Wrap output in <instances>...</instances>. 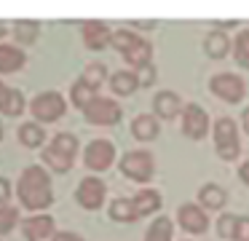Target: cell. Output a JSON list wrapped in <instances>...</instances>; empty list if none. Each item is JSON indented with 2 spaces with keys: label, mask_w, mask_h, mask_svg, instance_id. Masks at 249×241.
I'll return each instance as SVG.
<instances>
[{
  "label": "cell",
  "mask_w": 249,
  "mask_h": 241,
  "mask_svg": "<svg viewBox=\"0 0 249 241\" xmlns=\"http://www.w3.org/2000/svg\"><path fill=\"white\" fill-rule=\"evenodd\" d=\"M81 83H86L89 89H94L97 91L99 86L105 83V80H107V67H105L102 62H89L86 67H83V73H81Z\"/></svg>",
  "instance_id": "27"
},
{
  "label": "cell",
  "mask_w": 249,
  "mask_h": 241,
  "mask_svg": "<svg viewBox=\"0 0 249 241\" xmlns=\"http://www.w3.org/2000/svg\"><path fill=\"white\" fill-rule=\"evenodd\" d=\"M134 78H137V86L140 89H147V86H153L156 83V78H158V70H156V64H142V67H137L134 70Z\"/></svg>",
  "instance_id": "31"
},
{
  "label": "cell",
  "mask_w": 249,
  "mask_h": 241,
  "mask_svg": "<svg viewBox=\"0 0 249 241\" xmlns=\"http://www.w3.org/2000/svg\"><path fill=\"white\" fill-rule=\"evenodd\" d=\"M131 134H134V139H140V142H153V139L161 134V123H158L156 115L142 112V115H137L134 121H131Z\"/></svg>",
  "instance_id": "18"
},
{
  "label": "cell",
  "mask_w": 249,
  "mask_h": 241,
  "mask_svg": "<svg viewBox=\"0 0 249 241\" xmlns=\"http://www.w3.org/2000/svg\"><path fill=\"white\" fill-rule=\"evenodd\" d=\"M238 180H241L244 185H249V161H244V164L238 166Z\"/></svg>",
  "instance_id": "37"
},
{
  "label": "cell",
  "mask_w": 249,
  "mask_h": 241,
  "mask_svg": "<svg viewBox=\"0 0 249 241\" xmlns=\"http://www.w3.org/2000/svg\"><path fill=\"white\" fill-rule=\"evenodd\" d=\"M30 110H33V115L38 123H54L65 115L67 102L59 91H40V94L30 102Z\"/></svg>",
  "instance_id": "8"
},
{
  "label": "cell",
  "mask_w": 249,
  "mask_h": 241,
  "mask_svg": "<svg viewBox=\"0 0 249 241\" xmlns=\"http://www.w3.org/2000/svg\"><path fill=\"white\" fill-rule=\"evenodd\" d=\"M177 222L182 230H188L190 236H204L209 230V214L198 206V204H182L177 209Z\"/></svg>",
  "instance_id": "13"
},
{
  "label": "cell",
  "mask_w": 249,
  "mask_h": 241,
  "mask_svg": "<svg viewBox=\"0 0 249 241\" xmlns=\"http://www.w3.org/2000/svg\"><path fill=\"white\" fill-rule=\"evenodd\" d=\"M19 142L24 145V148H40V145L46 142V131L40 123H22L17 131Z\"/></svg>",
  "instance_id": "26"
},
{
  "label": "cell",
  "mask_w": 249,
  "mask_h": 241,
  "mask_svg": "<svg viewBox=\"0 0 249 241\" xmlns=\"http://www.w3.org/2000/svg\"><path fill=\"white\" fill-rule=\"evenodd\" d=\"M118 169L126 180L145 185V182H150L153 174H156V158H153L150 150H129V153L121 155Z\"/></svg>",
  "instance_id": "5"
},
{
  "label": "cell",
  "mask_w": 249,
  "mask_h": 241,
  "mask_svg": "<svg viewBox=\"0 0 249 241\" xmlns=\"http://www.w3.org/2000/svg\"><path fill=\"white\" fill-rule=\"evenodd\" d=\"M0 139H3V123H0Z\"/></svg>",
  "instance_id": "40"
},
{
  "label": "cell",
  "mask_w": 249,
  "mask_h": 241,
  "mask_svg": "<svg viewBox=\"0 0 249 241\" xmlns=\"http://www.w3.org/2000/svg\"><path fill=\"white\" fill-rule=\"evenodd\" d=\"M22 233L27 241H54L56 236V222L51 214H30V217L22 220Z\"/></svg>",
  "instance_id": "12"
},
{
  "label": "cell",
  "mask_w": 249,
  "mask_h": 241,
  "mask_svg": "<svg viewBox=\"0 0 249 241\" xmlns=\"http://www.w3.org/2000/svg\"><path fill=\"white\" fill-rule=\"evenodd\" d=\"M241 126H244V131L249 134V107H244V112H241Z\"/></svg>",
  "instance_id": "38"
},
{
  "label": "cell",
  "mask_w": 249,
  "mask_h": 241,
  "mask_svg": "<svg viewBox=\"0 0 249 241\" xmlns=\"http://www.w3.org/2000/svg\"><path fill=\"white\" fill-rule=\"evenodd\" d=\"M24 62H27V56H24V51L19 46L0 43V73L3 75H11V73H17V70H22Z\"/></svg>",
  "instance_id": "20"
},
{
  "label": "cell",
  "mask_w": 249,
  "mask_h": 241,
  "mask_svg": "<svg viewBox=\"0 0 249 241\" xmlns=\"http://www.w3.org/2000/svg\"><path fill=\"white\" fill-rule=\"evenodd\" d=\"M54 241H83V236L72 233V230H56Z\"/></svg>",
  "instance_id": "35"
},
{
  "label": "cell",
  "mask_w": 249,
  "mask_h": 241,
  "mask_svg": "<svg viewBox=\"0 0 249 241\" xmlns=\"http://www.w3.org/2000/svg\"><path fill=\"white\" fill-rule=\"evenodd\" d=\"M185 102L179 99L177 91H158L156 96H153V112H156V118H163V121H172V118H177L179 112H182Z\"/></svg>",
  "instance_id": "15"
},
{
  "label": "cell",
  "mask_w": 249,
  "mask_h": 241,
  "mask_svg": "<svg viewBox=\"0 0 249 241\" xmlns=\"http://www.w3.org/2000/svg\"><path fill=\"white\" fill-rule=\"evenodd\" d=\"M11 182L6 180V177H0V206H3V204H8V198H11Z\"/></svg>",
  "instance_id": "34"
},
{
  "label": "cell",
  "mask_w": 249,
  "mask_h": 241,
  "mask_svg": "<svg viewBox=\"0 0 249 241\" xmlns=\"http://www.w3.org/2000/svg\"><path fill=\"white\" fill-rule=\"evenodd\" d=\"M115 161V145L110 139H91L83 150V164L86 169H91L94 174L97 171H107Z\"/></svg>",
  "instance_id": "9"
},
{
  "label": "cell",
  "mask_w": 249,
  "mask_h": 241,
  "mask_svg": "<svg viewBox=\"0 0 249 241\" xmlns=\"http://www.w3.org/2000/svg\"><path fill=\"white\" fill-rule=\"evenodd\" d=\"M182 134L188 139H204L206 134H209V115H206V110L201 105H196V102H188V105L182 107Z\"/></svg>",
  "instance_id": "11"
},
{
  "label": "cell",
  "mask_w": 249,
  "mask_h": 241,
  "mask_svg": "<svg viewBox=\"0 0 249 241\" xmlns=\"http://www.w3.org/2000/svg\"><path fill=\"white\" fill-rule=\"evenodd\" d=\"M131 204H134L137 220H140V217H147V214H156L158 209H161L163 198H161V193L153 190V187H142V190H137V196H131Z\"/></svg>",
  "instance_id": "17"
},
{
  "label": "cell",
  "mask_w": 249,
  "mask_h": 241,
  "mask_svg": "<svg viewBox=\"0 0 249 241\" xmlns=\"http://www.w3.org/2000/svg\"><path fill=\"white\" fill-rule=\"evenodd\" d=\"M11 32H14V37H17V43H22V46H33V43L38 40V35H40V21L17 19L11 24Z\"/></svg>",
  "instance_id": "22"
},
{
  "label": "cell",
  "mask_w": 249,
  "mask_h": 241,
  "mask_svg": "<svg viewBox=\"0 0 249 241\" xmlns=\"http://www.w3.org/2000/svg\"><path fill=\"white\" fill-rule=\"evenodd\" d=\"M8 35V24L6 21H0V37H6Z\"/></svg>",
  "instance_id": "39"
},
{
  "label": "cell",
  "mask_w": 249,
  "mask_h": 241,
  "mask_svg": "<svg viewBox=\"0 0 249 241\" xmlns=\"http://www.w3.org/2000/svg\"><path fill=\"white\" fill-rule=\"evenodd\" d=\"M209 91L222 99L225 105H241L244 96H247V83H244L241 75L233 73H217L209 78Z\"/></svg>",
  "instance_id": "7"
},
{
  "label": "cell",
  "mask_w": 249,
  "mask_h": 241,
  "mask_svg": "<svg viewBox=\"0 0 249 241\" xmlns=\"http://www.w3.org/2000/svg\"><path fill=\"white\" fill-rule=\"evenodd\" d=\"M17 225H19V209L11 206V204H3L0 206V236L11 233Z\"/></svg>",
  "instance_id": "30"
},
{
  "label": "cell",
  "mask_w": 249,
  "mask_h": 241,
  "mask_svg": "<svg viewBox=\"0 0 249 241\" xmlns=\"http://www.w3.org/2000/svg\"><path fill=\"white\" fill-rule=\"evenodd\" d=\"M231 46H233V59H236V64L241 70H249V27H244V30L238 32Z\"/></svg>",
  "instance_id": "28"
},
{
  "label": "cell",
  "mask_w": 249,
  "mask_h": 241,
  "mask_svg": "<svg viewBox=\"0 0 249 241\" xmlns=\"http://www.w3.org/2000/svg\"><path fill=\"white\" fill-rule=\"evenodd\" d=\"M233 241H249V217H238Z\"/></svg>",
  "instance_id": "33"
},
{
  "label": "cell",
  "mask_w": 249,
  "mask_h": 241,
  "mask_svg": "<svg viewBox=\"0 0 249 241\" xmlns=\"http://www.w3.org/2000/svg\"><path fill=\"white\" fill-rule=\"evenodd\" d=\"M225 204H228V193H225V187H220V185H214V182H209V185H204L198 190V206L204 209H212V212H217V209H225Z\"/></svg>",
  "instance_id": "19"
},
{
  "label": "cell",
  "mask_w": 249,
  "mask_h": 241,
  "mask_svg": "<svg viewBox=\"0 0 249 241\" xmlns=\"http://www.w3.org/2000/svg\"><path fill=\"white\" fill-rule=\"evenodd\" d=\"M236 222H238V214H220V220H217V233H220V239H233V233H236Z\"/></svg>",
  "instance_id": "32"
},
{
  "label": "cell",
  "mask_w": 249,
  "mask_h": 241,
  "mask_svg": "<svg viewBox=\"0 0 249 241\" xmlns=\"http://www.w3.org/2000/svg\"><path fill=\"white\" fill-rule=\"evenodd\" d=\"M172 236H174V222H172V217H166V214H158V217L150 222V228H147L145 241H172Z\"/></svg>",
  "instance_id": "24"
},
{
  "label": "cell",
  "mask_w": 249,
  "mask_h": 241,
  "mask_svg": "<svg viewBox=\"0 0 249 241\" xmlns=\"http://www.w3.org/2000/svg\"><path fill=\"white\" fill-rule=\"evenodd\" d=\"M97 96V91L94 89H89L86 83H81V80H75L72 83V89H70V102H72V107H78V110H83V107L89 105V102Z\"/></svg>",
  "instance_id": "29"
},
{
  "label": "cell",
  "mask_w": 249,
  "mask_h": 241,
  "mask_svg": "<svg viewBox=\"0 0 249 241\" xmlns=\"http://www.w3.org/2000/svg\"><path fill=\"white\" fill-rule=\"evenodd\" d=\"M204 51L209 59H225L228 51H231V37L222 30H212L209 35L204 37Z\"/></svg>",
  "instance_id": "21"
},
{
  "label": "cell",
  "mask_w": 249,
  "mask_h": 241,
  "mask_svg": "<svg viewBox=\"0 0 249 241\" xmlns=\"http://www.w3.org/2000/svg\"><path fill=\"white\" fill-rule=\"evenodd\" d=\"M214 134V150L222 161H236L241 155V139H238V123L231 115H220L212 126Z\"/></svg>",
  "instance_id": "4"
},
{
  "label": "cell",
  "mask_w": 249,
  "mask_h": 241,
  "mask_svg": "<svg viewBox=\"0 0 249 241\" xmlns=\"http://www.w3.org/2000/svg\"><path fill=\"white\" fill-rule=\"evenodd\" d=\"M131 27H134V30H156L158 21H153V19H147V21H131Z\"/></svg>",
  "instance_id": "36"
},
{
  "label": "cell",
  "mask_w": 249,
  "mask_h": 241,
  "mask_svg": "<svg viewBox=\"0 0 249 241\" xmlns=\"http://www.w3.org/2000/svg\"><path fill=\"white\" fill-rule=\"evenodd\" d=\"M81 112L89 126H115L124 118V107L115 99H110V96H94Z\"/></svg>",
  "instance_id": "6"
},
{
  "label": "cell",
  "mask_w": 249,
  "mask_h": 241,
  "mask_svg": "<svg viewBox=\"0 0 249 241\" xmlns=\"http://www.w3.org/2000/svg\"><path fill=\"white\" fill-rule=\"evenodd\" d=\"M105 196H107V185H105L97 174H89V177H83V180L78 182L75 201L81 204L83 209H89V212H97V209L105 204Z\"/></svg>",
  "instance_id": "10"
},
{
  "label": "cell",
  "mask_w": 249,
  "mask_h": 241,
  "mask_svg": "<svg viewBox=\"0 0 249 241\" xmlns=\"http://www.w3.org/2000/svg\"><path fill=\"white\" fill-rule=\"evenodd\" d=\"M75 155H78V139H75V134L59 131V134H54V137H51V142L43 148V164L49 166L51 171H56V174H65V171L72 169Z\"/></svg>",
  "instance_id": "3"
},
{
  "label": "cell",
  "mask_w": 249,
  "mask_h": 241,
  "mask_svg": "<svg viewBox=\"0 0 249 241\" xmlns=\"http://www.w3.org/2000/svg\"><path fill=\"white\" fill-rule=\"evenodd\" d=\"M24 107H27V99H24L22 91L11 89V86H6L0 80V112L8 118H19L24 112Z\"/></svg>",
  "instance_id": "16"
},
{
  "label": "cell",
  "mask_w": 249,
  "mask_h": 241,
  "mask_svg": "<svg viewBox=\"0 0 249 241\" xmlns=\"http://www.w3.org/2000/svg\"><path fill=\"white\" fill-rule=\"evenodd\" d=\"M110 89L118 96L134 94V91L140 89V86H137V78H134V70H118V73H113L110 75Z\"/></svg>",
  "instance_id": "23"
},
{
  "label": "cell",
  "mask_w": 249,
  "mask_h": 241,
  "mask_svg": "<svg viewBox=\"0 0 249 241\" xmlns=\"http://www.w3.org/2000/svg\"><path fill=\"white\" fill-rule=\"evenodd\" d=\"M17 196L24 209L38 214L40 209H49L54 204V185H51V174L46 166L30 164L27 169L19 174L17 182Z\"/></svg>",
  "instance_id": "1"
},
{
  "label": "cell",
  "mask_w": 249,
  "mask_h": 241,
  "mask_svg": "<svg viewBox=\"0 0 249 241\" xmlns=\"http://www.w3.org/2000/svg\"><path fill=\"white\" fill-rule=\"evenodd\" d=\"M81 37H83V46L91 48V51H105L110 46V37H113V30H110L105 21L91 19V21H83L81 24Z\"/></svg>",
  "instance_id": "14"
},
{
  "label": "cell",
  "mask_w": 249,
  "mask_h": 241,
  "mask_svg": "<svg viewBox=\"0 0 249 241\" xmlns=\"http://www.w3.org/2000/svg\"><path fill=\"white\" fill-rule=\"evenodd\" d=\"M110 46H113L115 51L126 59V64L134 67V70L153 62V43L147 40V37L137 35L134 30H126V27L115 30L113 37H110Z\"/></svg>",
  "instance_id": "2"
},
{
  "label": "cell",
  "mask_w": 249,
  "mask_h": 241,
  "mask_svg": "<svg viewBox=\"0 0 249 241\" xmlns=\"http://www.w3.org/2000/svg\"><path fill=\"white\" fill-rule=\"evenodd\" d=\"M107 214H110V220H115V222H134L137 220V212H134L131 198H113Z\"/></svg>",
  "instance_id": "25"
}]
</instances>
